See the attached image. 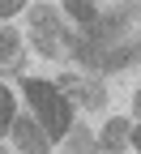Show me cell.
<instances>
[{
  "instance_id": "6da1fadb",
  "label": "cell",
  "mask_w": 141,
  "mask_h": 154,
  "mask_svg": "<svg viewBox=\"0 0 141 154\" xmlns=\"http://www.w3.org/2000/svg\"><path fill=\"white\" fill-rule=\"evenodd\" d=\"M22 90H26V103L34 107V120L47 128V137L51 141L69 137V128H73V103L64 99V90H60L56 82H43V77H26Z\"/></svg>"
},
{
  "instance_id": "7a4b0ae2",
  "label": "cell",
  "mask_w": 141,
  "mask_h": 154,
  "mask_svg": "<svg viewBox=\"0 0 141 154\" xmlns=\"http://www.w3.org/2000/svg\"><path fill=\"white\" fill-rule=\"evenodd\" d=\"M69 38H73V30H64L56 5H34V9H30V43H34L38 56H47V60H64Z\"/></svg>"
},
{
  "instance_id": "3957f363",
  "label": "cell",
  "mask_w": 141,
  "mask_h": 154,
  "mask_svg": "<svg viewBox=\"0 0 141 154\" xmlns=\"http://www.w3.org/2000/svg\"><path fill=\"white\" fill-rule=\"evenodd\" d=\"M13 141L22 146L26 154H47L51 150V137H47V128L34 120V116H17L13 120Z\"/></svg>"
},
{
  "instance_id": "277c9868",
  "label": "cell",
  "mask_w": 141,
  "mask_h": 154,
  "mask_svg": "<svg viewBox=\"0 0 141 154\" xmlns=\"http://www.w3.org/2000/svg\"><path fill=\"white\" fill-rule=\"evenodd\" d=\"M60 90H73V99L81 103V107H90V111H98L107 103V90H103V82H94V77H73V73H64L56 82Z\"/></svg>"
},
{
  "instance_id": "5b68a950",
  "label": "cell",
  "mask_w": 141,
  "mask_h": 154,
  "mask_svg": "<svg viewBox=\"0 0 141 154\" xmlns=\"http://www.w3.org/2000/svg\"><path fill=\"white\" fill-rule=\"evenodd\" d=\"M128 137H133V120L128 116H111L107 128H103V137H98V150L103 154H124Z\"/></svg>"
},
{
  "instance_id": "8992f818",
  "label": "cell",
  "mask_w": 141,
  "mask_h": 154,
  "mask_svg": "<svg viewBox=\"0 0 141 154\" xmlns=\"http://www.w3.org/2000/svg\"><path fill=\"white\" fill-rule=\"evenodd\" d=\"M26 56H22V34L0 26V73H22Z\"/></svg>"
},
{
  "instance_id": "52a82bcc",
  "label": "cell",
  "mask_w": 141,
  "mask_h": 154,
  "mask_svg": "<svg viewBox=\"0 0 141 154\" xmlns=\"http://www.w3.org/2000/svg\"><path fill=\"white\" fill-rule=\"evenodd\" d=\"M141 60V38H133V43H111L103 51V69L107 73H120V69H128Z\"/></svg>"
},
{
  "instance_id": "ba28073f",
  "label": "cell",
  "mask_w": 141,
  "mask_h": 154,
  "mask_svg": "<svg viewBox=\"0 0 141 154\" xmlns=\"http://www.w3.org/2000/svg\"><path fill=\"white\" fill-rule=\"evenodd\" d=\"M69 51H73V60L81 64V69H103V47H98L94 38L73 34V38H69Z\"/></svg>"
},
{
  "instance_id": "9c48e42d",
  "label": "cell",
  "mask_w": 141,
  "mask_h": 154,
  "mask_svg": "<svg viewBox=\"0 0 141 154\" xmlns=\"http://www.w3.org/2000/svg\"><path fill=\"white\" fill-rule=\"evenodd\" d=\"M64 13L73 17L77 26H81V34H86V30H94V22H98V9H94V0H64Z\"/></svg>"
},
{
  "instance_id": "30bf717a",
  "label": "cell",
  "mask_w": 141,
  "mask_h": 154,
  "mask_svg": "<svg viewBox=\"0 0 141 154\" xmlns=\"http://www.w3.org/2000/svg\"><path fill=\"white\" fill-rule=\"evenodd\" d=\"M94 137H90V128L86 124H73L69 128V137H64V154H94Z\"/></svg>"
},
{
  "instance_id": "8fae6325",
  "label": "cell",
  "mask_w": 141,
  "mask_h": 154,
  "mask_svg": "<svg viewBox=\"0 0 141 154\" xmlns=\"http://www.w3.org/2000/svg\"><path fill=\"white\" fill-rule=\"evenodd\" d=\"M13 120H17V111H13V90L0 86V137L13 133Z\"/></svg>"
},
{
  "instance_id": "7c38bea8",
  "label": "cell",
  "mask_w": 141,
  "mask_h": 154,
  "mask_svg": "<svg viewBox=\"0 0 141 154\" xmlns=\"http://www.w3.org/2000/svg\"><path fill=\"white\" fill-rule=\"evenodd\" d=\"M22 9H26V0H0V17H13Z\"/></svg>"
},
{
  "instance_id": "4fadbf2b",
  "label": "cell",
  "mask_w": 141,
  "mask_h": 154,
  "mask_svg": "<svg viewBox=\"0 0 141 154\" xmlns=\"http://www.w3.org/2000/svg\"><path fill=\"white\" fill-rule=\"evenodd\" d=\"M133 146H137V154H141V124H133V137H128Z\"/></svg>"
},
{
  "instance_id": "5bb4252c",
  "label": "cell",
  "mask_w": 141,
  "mask_h": 154,
  "mask_svg": "<svg viewBox=\"0 0 141 154\" xmlns=\"http://www.w3.org/2000/svg\"><path fill=\"white\" fill-rule=\"evenodd\" d=\"M133 111L141 116V90H133Z\"/></svg>"
},
{
  "instance_id": "9a60e30c",
  "label": "cell",
  "mask_w": 141,
  "mask_h": 154,
  "mask_svg": "<svg viewBox=\"0 0 141 154\" xmlns=\"http://www.w3.org/2000/svg\"><path fill=\"white\" fill-rule=\"evenodd\" d=\"M0 154H5V146H0Z\"/></svg>"
}]
</instances>
